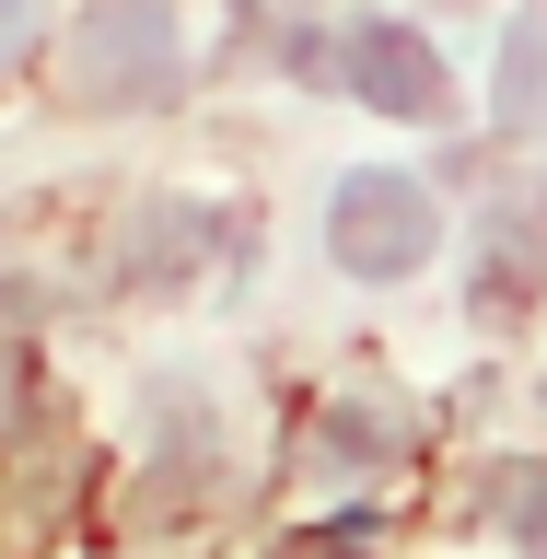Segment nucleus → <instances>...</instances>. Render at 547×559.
Listing matches in <instances>:
<instances>
[{
  "label": "nucleus",
  "mask_w": 547,
  "mask_h": 559,
  "mask_svg": "<svg viewBox=\"0 0 547 559\" xmlns=\"http://www.w3.org/2000/svg\"><path fill=\"white\" fill-rule=\"evenodd\" d=\"M431 199H419L408 175H349L338 199H326V257H338L349 280H408L419 257H431Z\"/></svg>",
  "instance_id": "f257e3e1"
},
{
  "label": "nucleus",
  "mask_w": 547,
  "mask_h": 559,
  "mask_svg": "<svg viewBox=\"0 0 547 559\" xmlns=\"http://www.w3.org/2000/svg\"><path fill=\"white\" fill-rule=\"evenodd\" d=\"M82 82H94V94H175L164 0H105L94 24H82Z\"/></svg>",
  "instance_id": "f03ea898"
},
{
  "label": "nucleus",
  "mask_w": 547,
  "mask_h": 559,
  "mask_svg": "<svg viewBox=\"0 0 547 559\" xmlns=\"http://www.w3.org/2000/svg\"><path fill=\"white\" fill-rule=\"evenodd\" d=\"M338 70H349V94L384 105V117H443V59H431L408 24H384V12H373V24H349Z\"/></svg>",
  "instance_id": "7ed1b4c3"
},
{
  "label": "nucleus",
  "mask_w": 547,
  "mask_h": 559,
  "mask_svg": "<svg viewBox=\"0 0 547 559\" xmlns=\"http://www.w3.org/2000/svg\"><path fill=\"white\" fill-rule=\"evenodd\" d=\"M501 105H513V117H547V24L501 35Z\"/></svg>",
  "instance_id": "20e7f679"
},
{
  "label": "nucleus",
  "mask_w": 547,
  "mask_h": 559,
  "mask_svg": "<svg viewBox=\"0 0 547 559\" xmlns=\"http://www.w3.org/2000/svg\"><path fill=\"white\" fill-rule=\"evenodd\" d=\"M501 524L524 536V559H547V478H513V489H501Z\"/></svg>",
  "instance_id": "39448f33"
},
{
  "label": "nucleus",
  "mask_w": 547,
  "mask_h": 559,
  "mask_svg": "<svg viewBox=\"0 0 547 559\" xmlns=\"http://www.w3.org/2000/svg\"><path fill=\"white\" fill-rule=\"evenodd\" d=\"M12 396H24V361H12V349H0V408H12Z\"/></svg>",
  "instance_id": "423d86ee"
},
{
  "label": "nucleus",
  "mask_w": 547,
  "mask_h": 559,
  "mask_svg": "<svg viewBox=\"0 0 547 559\" xmlns=\"http://www.w3.org/2000/svg\"><path fill=\"white\" fill-rule=\"evenodd\" d=\"M12 35H24V0H0V47H12Z\"/></svg>",
  "instance_id": "0eeeda50"
}]
</instances>
